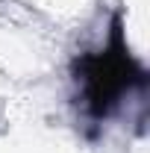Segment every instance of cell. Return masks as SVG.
<instances>
[{"mask_svg": "<svg viewBox=\"0 0 150 153\" xmlns=\"http://www.w3.org/2000/svg\"><path fill=\"white\" fill-rule=\"evenodd\" d=\"M74 79L79 85L85 112L97 121L112 115L118 103L124 100V94H130L132 88H141L147 82L144 68L132 59L130 47H127L121 15L112 18L109 44L97 53H82L74 62Z\"/></svg>", "mask_w": 150, "mask_h": 153, "instance_id": "6da1fadb", "label": "cell"}]
</instances>
